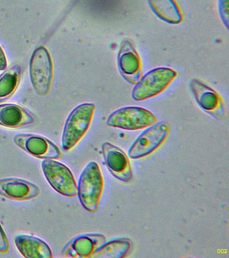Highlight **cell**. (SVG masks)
Wrapping results in <instances>:
<instances>
[{"mask_svg":"<svg viewBox=\"0 0 229 258\" xmlns=\"http://www.w3.org/2000/svg\"><path fill=\"white\" fill-rule=\"evenodd\" d=\"M78 198L88 212H97L104 189L101 169L95 161H90L82 171L77 184Z\"/></svg>","mask_w":229,"mask_h":258,"instance_id":"obj_1","label":"cell"},{"mask_svg":"<svg viewBox=\"0 0 229 258\" xmlns=\"http://www.w3.org/2000/svg\"><path fill=\"white\" fill-rule=\"evenodd\" d=\"M95 110L96 105L93 103H84L70 112L62 134L64 151L71 150L82 140L90 128Z\"/></svg>","mask_w":229,"mask_h":258,"instance_id":"obj_2","label":"cell"},{"mask_svg":"<svg viewBox=\"0 0 229 258\" xmlns=\"http://www.w3.org/2000/svg\"><path fill=\"white\" fill-rule=\"evenodd\" d=\"M178 74L170 68L160 67L150 70L142 76L132 90V98L136 101H144L154 98L164 92Z\"/></svg>","mask_w":229,"mask_h":258,"instance_id":"obj_3","label":"cell"},{"mask_svg":"<svg viewBox=\"0 0 229 258\" xmlns=\"http://www.w3.org/2000/svg\"><path fill=\"white\" fill-rule=\"evenodd\" d=\"M157 117L150 110L140 106H125L112 112L106 120L108 126L125 131L146 128L157 122Z\"/></svg>","mask_w":229,"mask_h":258,"instance_id":"obj_4","label":"cell"},{"mask_svg":"<svg viewBox=\"0 0 229 258\" xmlns=\"http://www.w3.org/2000/svg\"><path fill=\"white\" fill-rule=\"evenodd\" d=\"M30 78L38 95L49 94L53 77V64L51 54L45 46L36 48L30 60Z\"/></svg>","mask_w":229,"mask_h":258,"instance_id":"obj_5","label":"cell"},{"mask_svg":"<svg viewBox=\"0 0 229 258\" xmlns=\"http://www.w3.org/2000/svg\"><path fill=\"white\" fill-rule=\"evenodd\" d=\"M170 131V123L165 120L147 127L128 149V157L138 159L151 154L166 141Z\"/></svg>","mask_w":229,"mask_h":258,"instance_id":"obj_6","label":"cell"},{"mask_svg":"<svg viewBox=\"0 0 229 258\" xmlns=\"http://www.w3.org/2000/svg\"><path fill=\"white\" fill-rule=\"evenodd\" d=\"M189 89L200 108L218 120L228 118V111L222 97L216 91L198 79H192Z\"/></svg>","mask_w":229,"mask_h":258,"instance_id":"obj_7","label":"cell"},{"mask_svg":"<svg viewBox=\"0 0 229 258\" xmlns=\"http://www.w3.org/2000/svg\"><path fill=\"white\" fill-rule=\"evenodd\" d=\"M42 169L48 182L58 193L67 197L77 195V183L69 167L55 159H45Z\"/></svg>","mask_w":229,"mask_h":258,"instance_id":"obj_8","label":"cell"},{"mask_svg":"<svg viewBox=\"0 0 229 258\" xmlns=\"http://www.w3.org/2000/svg\"><path fill=\"white\" fill-rule=\"evenodd\" d=\"M120 76L131 84H136L142 76V62L131 40H122L117 55Z\"/></svg>","mask_w":229,"mask_h":258,"instance_id":"obj_9","label":"cell"},{"mask_svg":"<svg viewBox=\"0 0 229 258\" xmlns=\"http://www.w3.org/2000/svg\"><path fill=\"white\" fill-rule=\"evenodd\" d=\"M14 141L20 148L37 158L55 160L61 158L59 147L41 135L18 134L14 137Z\"/></svg>","mask_w":229,"mask_h":258,"instance_id":"obj_10","label":"cell"},{"mask_svg":"<svg viewBox=\"0 0 229 258\" xmlns=\"http://www.w3.org/2000/svg\"><path fill=\"white\" fill-rule=\"evenodd\" d=\"M102 153L108 170L116 179L124 183L131 180V165L122 149L111 143L105 142L102 145Z\"/></svg>","mask_w":229,"mask_h":258,"instance_id":"obj_11","label":"cell"},{"mask_svg":"<svg viewBox=\"0 0 229 258\" xmlns=\"http://www.w3.org/2000/svg\"><path fill=\"white\" fill-rule=\"evenodd\" d=\"M39 187L25 179L9 177L0 179V195L16 201H27L39 196Z\"/></svg>","mask_w":229,"mask_h":258,"instance_id":"obj_12","label":"cell"},{"mask_svg":"<svg viewBox=\"0 0 229 258\" xmlns=\"http://www.w3.org/2000/svg\"><path fill=\"white\" fill-rule=\"evenodd\" d=\"M106 238L102 234H84L72 239L65 247V256L71 257H90L96 250L105 243Z\"/></svg>","mask_w":229,"mask_h":258,"instance_id":"obj_13","label":"cell"},{"mask_svg":"<svg viewBox=\"0 0 229 258\" xmlns=\"http://www.w3.org/2000/svg\"><path fill=\"white\" fill-rule=\"evenodd\" d=\"M15 243L20 253L26 258H52L49 245L43 240L28 235L17 236Z\"/></svg>","mask_w":229,"mask_h":258,"instance_id":"obj_14","label":"cell"},{"mask_svg":"<svg viewBox=\"0 0 229 258\" xmlns=\"http://www.w3.org/2000/svg\"><path fill=\"white\" fill-rule=\"evenodd\" d=\"M34 122V117L19 105L0 104V126L15 128L33 124Z\"/></svg>","mask_w":229,"mask_h":258,"instance_id":"obj_15","label":"cell"},{"mask_svg":"<svg viewBox=\"0 0 229 258\" xmlns=\"http://www.w3.org/2000/svg\"><path fill=\"white\" fill-rule=\"evenodd\" d=\"M148 6L161 20L170 24H180L184 20L182 10L176 0H147Z\"/></svg>","mask_w":229,"mask_h":258,"instance_id":"obj_16","label":"cell"},{"mask_svg":"<svg viewBox=\"0 0 229 258\" xmlns=\"http://www.w3.org/2000/svg\"><path fill=\"white\" fill-rule=\"evenodd\" d=\"M132 241L126 238L112 240L100 245L92 257L100 258H122L129 253Z\"/></svg>","mask_w":229,"mask_h":258,"instance_id":"obj_17","label":"cell"},{"mask_svg":"<svg viewBox=\"0 0 229 258\" xmlns=\"http://www.w3.org/2000/svg\"><path fill=\"white\" fill-rule=\"evenodd\" d=\"M21 68L15 66L0 76V102H4L14 94L19 84Z\"/></svg>","mask_w":229,"mask_h":258,"instance_id":"obj_18","label":"cell"},{"mask_svg":"<svg viewBox=\"0 0 229 258\" xmlns=\"http://www.w3.org/2000/svg\"><path fill=\"white\" fill-rule=\"evenodd\" d=\"M228 0H218V12L219 17L223 25L228 30L229 9Z\"/></svg>","mask_w":229,"mask_h":258,"instance_id":"obj_19","label":"cell"},{"mask_svg":"<svg viewBox=\"0 0 229 258\" xmlns=\"http://www.w3.org/2000/svg\"><path fill=\"white\" fill-rule=\"evenodd\" d=\"M9 249V243L5 230L0 225V252L5 253Z\"/></svg>","mask_w":229,"mask_h":258,"instance_id":"obj_20","label":"cell"},{"mask_svg":"<svg viewBox=\"0 0 229 258\" xmlns=\"http://www.w3.org/2000/svg\"><path fill=\"white\" fill-rule=\"evenodd\" d=\"M8 66V60L7 55H6L5 50L0 45V71L5 70Z\"/></svg>","mask_w":229,"mask_h":258,"instance_id":"obj_21","label":"cell"}]
</instances>
